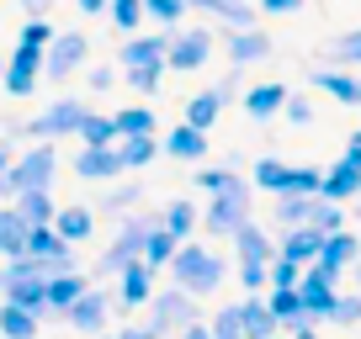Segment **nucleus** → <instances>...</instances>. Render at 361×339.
Segmentation results:
<instances>
[{
	"instance_id": "nucleus-14",
	"label": "nucleus",
	"mask_w": 361,
	"mask_h": 339,
	"mask_svg": "<svg viewBox=\"0 0 361 339\" xmlns=\"http://www.w3.org/2000/svg\"><path fill=\"white\" fill-rule=\"evenodd\" d=\"M106 313H112L106 292H85L64 318H69V328H80V334H102V328H106Z\"/></svg>"
},
{
	"instance_id": "nucleus-44",
	"label": "nucleus",
	"mask_w": 361,
	"mask_h": 339,
	"mask_svg": "<svg viewBox=\"0 0 361 339\" xmlns=\"http://www.w3.org/2000/svg\"><path fill=\"white\" fill-rule=\"evenodd\" d=\"M138 6H144V16H154V22H180V16H186V6H180V0H138Z\"/></svg>"
},
{
	"instance_id": "nucleus-61",
	"label": "nucleus",
	"mask_w": 361,
	"mask_h": 339,
	"mask_svg": "<svg viewBox=\"0 0 361 339\" xmlns=\"http://www.w3.org/2000/svg\"><path fill=\"white\" fill-rule=\"evenodd\" d=\"M0 69H6V64H0Z\"/></svg>"
},
{
	"instance_id": "nucleus-7",
	"label": "nucleus",
	"mask_w": 361,
	"mask_h": 339,
	"mask_svg": "<svg viewBox=\"0 0 361 339\" xmlns=\"http://www.w3.org/2000/svg\"><path fill=\"white\" fill-rule=\"evenodd\" d=\"M293 292H298V307H303V318H308V324H324V318H329V307H335V297H340V292H335V276H324L319 265L298 276V286H293Z\"/></svg>"
},
{
	"instance_id": "nucleus-8",
	"label": "nucleus",
	"mask_w": 361,
	"mask_h": 339,
	"mask_svg": "<svg viewBox=\"0 0 361 339\" xmlns=\"http://www.w3.org/2000/svg\"><path fill=\"white\" fill-rule=\"evenodd\" d=\"M207 53H213V37L207 32H170L165 37V69H180V75H192V69L207 64Z\"/></svg>"
},
{
	"instance_id": "nucleus-37",
	"label": "nucleus",
	"mask_w": 361,
	"mask_h": 339,
	"mask_svg": "<svg viewBox=\"0 0 361 339\" xmlns=\"http://www.w3.org/2000/svg\"><path fill=\"white\" fill-rule=\"evenodd\" d=\"M22 249H27V223L16 212H0V255H11V260H16Z\"/></svg>"
},
{
	"instance_id": "nucleus-50",
	"label": "nucleus",
	"mask_w": 361,
	"mask_h": 339,
	"mask_svg": "<svg viewBox=\"0 0 361 339\" xmlns=\"http://www.w3.org/2000/svg\"><path fill=\"white\" fill-rule=\"evenodd\" d=\"M239 281H245V292H260L266 286V265H239Z\"/></svg>"
},
{
	"instance_id": "nucleus-46",
	"label": "nucleus",
	"mask_w": 361,
	"mask_h": 339,
	"mask_svg": "<svg viewBox=\"0 0 361 339\" xmlns=\"http://www.w3.org/2000/svg\"><path fill=\"white\" fill-rule=\"evenodd\" d=\"M138 202V186H117V191L102 196V207H90V212H117V207H133Z\"/></svg>"
},
{
	"instance_id": "nucleus-59",
	"label": "nucleus",
	"mask_w": 361,
	"mask_h": 339,
	"mask_svg": "<svg viewBox=\"0 0 361 339\" xmlns=\"http://www.w3.org/2000/svg\"><path fill=\"white\" fill-rule=\"evenodd\" d=\"M0 175H6V148H0Z\"/></svg>"
},
{
	"instance_id": "nucleus-51",
	"label": "nucleus",
	"mask_w": 361,
	"mask_h": 339,
	"mask_svg": "<svg viewBox=\"0 0 361 339\" xmlns=\"http://www.w3.org/2000/svg\"><path fill=\"white\" fill-rule=\"evenodd\" d=\"M85 85H90V91H112V85H117V79H112V69H90V75H85Z\"/></svg>"
},
{
	"instance_id": "nucleus-27",
	"label": "nucleus",
	"mask_w": 361,
	"mask_h": 339,
	"mask_svg": "<svg viewBox=\"0 0 361 339\" xmlns=\"http://www.w3.org/2000/svg\"><path fill=\"white\" fill-rule=\"evenodd\" d=\"M117 281H123V307H149V297H154V271H144V265H128Z\"/></svg>"
},
{
	"instance_id": "nucleus-3",
	"label": "nucleus",
	"mask_w": 361,
	"mask_h": 339,
	"mask_svg": "<svg viewBox=\"0 0 361 339\" xmlns=\"http://www.w3.org/2000/svg\"><path fill=\"white\" fill-rule=\"evenodd\" d=\"M202 223H207V234L234 238L239 228L250 223V181H234L228 191H218V196H213V207L202 212Z\"/></svg>"
},
{
	"instance_id": "nucleus-11",
	"label": "nucleus",
	"mask_w": 361,
	"mask_h": 339,
	"mask_svg": "<svg viewBox=\"0 0 361 339\" xmlns=\"http://www.w3.org/2000/svg\"><path fill=\"white\" fill-rule=\"evenodd\" d=\"M361 191V165H345V159H340V165H329L324 175H319V202H350V196Z\"/></svg>"
},
{
	"instance_id": "nucleus-2",
	"label": "nucleus",
	"mask_w": 361,
	"mask_h": 339,
	"mask_svg": "<svg viewBox=\"0 0 361 339\" xmlns=\"http://www.w3.org/2000/svg\"><path fill=\"white\" fill-rule=\"evenodd\" d=\"M59 175V154L48 143L27 148L16 165H6V175H0V196H22V191H48Z\"/></svg>"
},
{
	"instance_id": "nucleus-29",
	"label": "nucleus",
	"mask_w": 361,
	"mask_h": 339,
	"mask_svg": "<svg viewBox=\"0 0 361 339\" xmlns=\"http://www.w3.org/2000/svg\"><path fill=\"white\" fill-rule=\"evenodd\" d=\"M112 154H117V165H123V170H144V165H154L159 143H154V138H117Z\"/></svg>"
},
{
	"instance_id": "nucleus-30",
	"label": "nucleus",
	"mask_w": 361,
	"mask_h": 339,
	"mask_svg": "<svg viewBox=\"0 0 361 339\" xmlns=\"http://www.w3.org/2000/svg\"><path fill=\"white\" fill-rule=\"evenodd\" d=\"M218 112H224V96L218 91L192 96V101H186V127H192V133H207V127L218 122Z\"/></svg>"
},
{
	"instance_id": "nucleus-40",
	"label": "nucleus",
	"mask_w": 361,
	"mask_h": 339,
	"mask_svg": "<svg viewBox=\"0 0 361 339\" xmlns=\"http://www.w3.org/2000/svg\"><path fill=\"white\" fill-rule=\"evenodd\" d=\"M48 43H54V27L37 16V22H27V27H22V43H16V48H27V53H43Z\"/></svg>"
},
{
	"instance_id": "nucleus-39",
	"label": "nucleus",
	"mask_w": 361,
	"mask_h": 339,
	"mask_svg": "<svg viewBox=\"0 0 361 339\" xmlns=\"http://www.w3.org/2000/svg\"><path fill=\"white\" fill-rule=\"evenodd\" d=\"M298 276H303V271H298V265H287V260H271V265H266V286H271V292H293Z\"/></svg>"
},
{
	"instance_id": "nucleus-48",
	"label": "nucleus",
	"mask_w": 361,
	"mask_h": 339,
	"mask_svg": "<svg viewBox=\"0 0 361 339\" xmlns=\"http://www.w3.org/2000/svg\"><path fill=\"white\" fill-rule=\"evenodd\" d=\"M282 117H287V122H293V127H308V122H314V106H308V101H303V96H287V106H282Z\"/></svg>"
},
{
	"instance_id": "nucleus-53",
	"label": "nucleus",
	"mask_w": 361,
	"mask_h": 339,
	"mask_svg": "<svg viewBox=\"0 0 361 339\" xmlns=\"http://www.w3.org/2000/svg\"><path fill=\"white\" fill-rule=\"evenodd\" d=\"M345 165H361V133L345 138Z\"/></svg>"
},
{
	"instance_id": "nucleus-58",
	"label": "nucleus",
	"mask_w": 361,
	"mask_h": 339,
	"mask_svg": "<svg viewBox=\"0 0 361 339\" xmlns=\"http://www.w3.org/2000/svg\"><path fill=\"white\" fill-rule=\"evenodd\" d=\"M293 339H319V334H314V328H303V334H293Z\"/></svg>"
},
{
	"instance_id": "nucleus-17",
	"label": "nucleus",
	"mask_w": 361,
	"mask_h": 339,
	"mask_svg": "<svg viewBox=\"0 0 361 339\" xmlns=\"http://www.w3.org/2000/svg\"><path fill=\"white\" fill-rule=\"evenodd\" d=\"M234 313H239V339H276V324H271L260 297H239Z\"/></svg>"
},
{
	"instance_id": "nucleus-9",
	"label": "nucleus",
	"mask_w": 361,
	"mask_h": 339,
	"mask_svg": "<svg viewBox=\"0 0 361 339\" xmlns=\"http://www.w3.org/2000/svg\"><path fill=\"white\" fill-rule=\"evenodd\" d=\"M80 117H85V101H75V96H64V101H54L37 122H27V133L32 138H59V133H75Z\"/></svg>"
},
{
	"instance_id": "nucleus-21",
	"label": "nucleus",
	"mask_w": 361,
	"mask_h": 339,
	"mask_svg": "<svg viewBox=\"0 0 361 339\" xmlns=\"http://www.w3.org/2000/svg\"><path fill=\"white\" fill-rule=\"evenodd\" d=\"M350 260H356V238H350V234H329L324 244H319V260H314V265H319L324 276H340Z\"/></svg>"
},
{
	"instance_id": "nucleus-13",
	"label": "nucleus",
	"mask_w": 361,
	"mask_h": 339,
	"mask_svg": "<svg viewBox=\"0 0 361 339\" xmlns=\"http://www.w3.org/2000/svg\"><path fill=\"white\" fill-rule=\"evenodd\" d=\"M37 58H43V53H27V48H16V58L0 69V85H6V96H32V91H37Z\"/></svg>"
},
{
	"instance_id": "nucleus-43",
	"label": "nucleus",
	"mask_w": 361,
	"mask_h": 339,
	"mask_svg": "<svg viewBox=\"0 0 361 339\" xmlns=\"http://www.w3.org/2000/svg\"><path fill=\"white\" fill-rule=\"evenodd\" d=\"M159 75H165V64H149V69H128V91H138V96H154V91H159Z\"/></svg>"
},
{
	"instance_id": "nucleus-52",
	"label": "nucleus",
	"mask_w": 361,
	"mask_h": 339,
	"mask_svg": "<svg viewBox=\"0 0 361 339\" xmlns=\"http://www.w3.org/2000/svg\"><path fill=\"white\" fill-rule=\"evenodd\" d=\"M298 6H303V0H260V11H266V16H287V11H298Z\"/></svg>"
},
{
	"instance_id": "nucleus-47",
	"label": "nucleus",
	"mask_w": 361,
	"mask_h": 339,
	"mask_svg": "<svg viewBox=\"0 0 361 339\" xmlns=\"http://www.w3.org/2000/svg\"><path fill=\"white\" fill-rule=\"evenodd\" d=\"M239 181V175H234V170H202V175H197V186H202V191H228V186H234Z\"/></svg>"
},
{
	"instance_id": "nucleus-34",
	"label": "nucleus",
	"mask_w": 361,
	"mask_h": 339,
	"mask_svg": "<svg viewBox=\"0 0 361 339\" xmlns=\"http://www.w3.org/2000/svg\"><path fill=\"white\" fill-rule=\"evenodd\" d=\"M75 133L85 138V148H112V143H117L112 117H96V112H85V117H80V127H75Z\"/></svg>"
},
{
	"instance_id": "nucleus-5",
	"label": "nucleus",
	"mask_w": 361,
	"mask_h": 339,
	"mask_svg": "<svg viewBox=\"0 0 361 339\" xmlns=\"http://www.w3.org/2000/svg\"><path fill=\"white\" fill-rule=\"evenodd\" d=\"M85 58H90V37L85 32H54V43H48L43 58H37V75L64 79V75H75Z\"/></svg>"
},
{
	"instance_id": "nucleus-22",
	"label": "nucleus",
	"mask_w": 361,
	"mask_h": 339,
	"mask_svg": "<svg viewBox=\"0 0 361 339\" xmlns=\"http://www.w3.org/2000/svg\"><path fill=\"white\" fill-rule=\"evenodd\" d=\"M75 175H80V181H117L123 165H117L112 148H85V154L75 159Z\"/></svg>"
},
{
	"instance_id": "nucleus-49",
	"label": "nucleus",
	"mask_w": 361,
	"mask_h": 339,
	"mask_svg": "<svg viewBox=\"0 0 361 339\" xmlns=\"http://www.w3.org/2000/svg\"><path fill=\"white\" fill-rule=\"evenodd\" d=\"M329 318H335V324H356V318H361V297H335Z\"/></svg>"
},
{
	"instance_id": "nucleus-54",
	"label": "nucleus",
	"mask_w": 361,
	"mask_h": 339,
	"mask_svg": "<svg viewBox=\"0 0 361 339\" xmlns=\"http://www.w3.org/2000/svg\"><path fill=\"white\" fill-rule=\"evenodd\" d=\"M75 6H80L85 16H106V0H75Z\"/></svg>"
},
{
	"instance_id": "nucleus-19",
	"label": "nucleus",
	"mask_w": 361,
	"mask_h": 339,
	"mask_svg": "<svg viewBox=\"0 0 361 339\" xmlns=\"http://www.w3.org/2000/svg\"><path fill=\"white\" fill-rule=\"evenodd\" d=\"M228 58H234V69L239 64H260V58H271V37L260 32V27H250V32H228Z\"/></svg>"
},
{
	"instance_id": "nucleus-55",
	"label": "nucleus",
	"mask_w": 361,
	"mask_h": 339,
	"mask_svg": "<svg viewBox=\"0 0 361 339\" xmlns=\"http://www.w3.org/2000/svg\"><path fill=\"white\" fill-rule=\"evenodd\" d=\"M180 339H207V324H192V328H180Z\"/></svg>"
},
{
	"instance_id": "nucleus-32",
	"label": "nucleus",
	"mask_w": 361,
	"mask_h": 339,
	"mask_svg": "<svg viewBox=\"0 0 361 339\" xmlns=\"http://www.w3.org/2000/svg\"><path fill=\"white\" fill-rule=\"evenodd\" d=\"M112 133L117 138H154V112L149 106H128V112L112 117Z\"/></svg>"
},
{
	"instance_id": "nucleus-20",
	"label": "nucleus",
	"mask_w": 361,
	"mask_h": 339,
	"mask_svg": "<svg viewBox=\"0 0 361 339\" xmlns=\"http://www.w3.org/2000/svg\"><path fill=\"white\" fill-rule=\"evenodd\" d=\"M287 85H276V79H271V85H255V91L245 96V112L255 117V122H271V117H282V106H287Z\"/></svg>"
},
{
	"instance_id": "nucleus-57",
	"label": "nucleus",
	"mask_w": 361,
	"mask_h": 339,
	"mask_svg": "<svg viewBox=\"0 0 361 339\" xmlns=\"http://www.w3.org/2000/svg\"><path fill=\"white\" fill-rule=\"evenodd\" d=\"M22 6H27V11H32V22H37V16H43V6H48V0H22Z\"/></svg>"
},
{
	"instance_id": "nucleus-38",
	"label": "nucleus",
	"mask_w": 361,
	"mask_h": 339,
	"mask_svg": "<svg viewBox=\"0 0 361 339\" xmlns=\"http://www.w3.org/2000/svg\"><path fill=\"white\" fill-rule=\"evenodd\" d=\"M308 228H314L319 238H329V234H345V212H340L335 202H314V217H308Z\"/></svg>"
},
{
	"instance_id": "nucleus-6",
	"label": "nucleus",
	"mask_w": 361,
	"mask_h": 339,
	"mask_svg": "<svg viewBox=\"0 0 361 339\" xmlns=\"http://www.w3.org/2000/svg\"><path fill=\"white\" fill-rule=\"evenodd\" d=\"M154 223H159V217H133V223H128L123 234H117V244L106 249L102 260H96V276H123L128 265H138V249H144V234H149Z\"/></svg>"
},
{
	"instance_id": "nucleus-28",
	"label": "nucleus",
	"mask_w": 361,
	"mask_h": 339,
	"mask_svg": "<svg viewBox=\"0 0 361 339\" xmlns=\"http://www.w3.org/2000/svg\"><path fill=\"white\" fill-rule=\"evenodd\" d=\"M170 255H176V238L165 234V228H149L144 234V249H138V265H144V271H159V265H170Z\"/></svg>"
},
{
	"instance_id": "nucleus-15",
	"label": "nucleus",
	"mask_w": 361,
	"mask_h": 339,
	"mask_svg": "<svg viewBox=\"0 0 361 339\" xmlns=\"http://www.w3.org/2000/svg\"><path fill=\"white\" fill-rule=\"evenodd\" d=\"M234 255H239V265H271V260H276L271 234H266V228H255V223H245L234 234Z\"/></svg>"
},
{
	"instance_id": "nucleus-1",
	"label": "nucleus",
	"mask_w": 361,
	"mask_h": 339,
	"mask_svg": "<svg viewBox=\"0 0 361 339\" xmlns=\"http://www.w3.org/2000/svg\"><path fill=\"white\" fill-rule=\"evenodd\" d=\"M170 276H176V292H186L197 302V297H207V292H218L224 286V260H218L213 249H202V244H176V255H170Z\"/></svg>"
},
{
	"instance_id": "nucleus-16",
	"label": "nucleus",
	"mask_w": 361,
	"mask_h": 339,
	"mask_svg": "<svg viewBox=\"0 0 361 339\" xmlns=\"http://www.w3.org/2000/svg\"><path fill=\"white\" fill-rule=\"evenodd\" d=\"M48 228H54L59 244H80V238L96 234V212H90V207H64V212H54Z\"/></svg>"
},
{
	"instance_id": "nucleus-25",
	"label": "nucleus",
	"mask_w": 361,
	"mask_h": 339,
	"mask_svg": "<svg viewBox=\"0 0 361 339\" xmlns=\"http://www.w3.org/2000/svg\"><path fill=\"white\" fill-rule=\"evenodd\" d=\"M11 212L22 217L27 228H48V223H54V212H59V207H54V196H48V191H22V196H16V207H11Z\"/></svg>"
},
{
	"instance_id": "nucleus-35",
	"label": "nucleus",
	"mask_w": 361,
	"mask_h": 339,
	"mask_svg": "<svg viewBox=\"0 0 361 339\" xmlns=\"http://www.w3.org/2000/svg\"><path fill=\"white\" fill-rule=\"evenodd\" d=\"M0 339H37V318L0 302Z\"/></svg>"
},
{
	"instance_id": "nucleus-23",
	"label": "nucleus",
	"mask_w": 361,
	"mask_h": 339,
	"mask_svg": "<svg viewBox=\"0 0 361 339\" xmlns=\"http://www.w3.org/2000/svg\"><path fill=\"white\" fill-rule=\"evenodd\" d=\"M165 37H170V32H154V37H128V43H123V64H128V69L165 64Z\"/></svg>"
},
{
	"instance_id": "nucleus-18",
	"label": "nucleus",
	"mask_w": 361,
	"mask_h": 339,
	"mask_svg": "<svg viewBox=\"0 0 361 339\" xmlns=\"http://www.w3.org/2000/svg\"><path fill=\"white\" fill-rule=\"evenodd\" d=\"M319 244H324V238H319L314 228H293V234H282V249H276V260H287V265H298V271H303V265H314V260H319Z\"/></svg>"
},
{
	"instance_id": "nucleus-26",
	"label": "nucleus",
	"mask_w": 361,
	"mask_h": 339,
	"mask_svg": "<svg viewBox=\"0 0 361 339\" xmlns=\"http://www.w3.org/2000/svg\"><path fill=\"white\" fill-rule=\"evenodd\" d=\"M314 85L324 96H335L340 106H361V85H356V75H345V69H319Z\"/></svg>"
},
{
	"instance_id": "nucleus-33",
	"label": "nucleus",
	"mask_w": 361,
	"mask_h": 339,
	"mask_svg": "<svg viewBox=\"0 0 361 339\" xmlns=\"http://www.w3.org/2000/svg\"><path fill=\"white\" fill-rule=\"evenodd\" d=\"M165 154H170V159H186V165H192V159H202V154H207V133L176 127V133L165 138Z\"/></svg>"
},
{
	"instance_id": "nucleus-36",
	"label": "nucleus",
	"mask_w": 361,
	"mask_h": 339,
	"mask_svg": "<svg viewBox=\"0 0 361 339\" xmlns=\"http://www.w3.org/2000/svg\"><path fill=\"white\" fill-rule=\"evenodd\" d=\"M192 223H197V212H192V202H170L165 207V217H159V228H165L176 244H186V234H192Z\"/></svg>"
},
{
	"instance_id": "nucleus-42",
	"label": "nucleus",
	"mask_w": 361,
	"mask_h": 339,
	"mask_svg": "<svg viewBox=\"0 0 361 339\" xmlns=\"http://www.w3.org/2000/svg\"><path fill=\"white\" fill-rule=\"evenodd\" d=\"M207 339H239V313H234V302L213 313V324H207Z\"/></svg>"
},
{
	"instance_id": "nucleus-4",
	"label": "nucleus",
	"mask_w": 361,
	"mask_h": 339,
	"mask_svg": "<svg viewBox=\"0 0 361 339\" xmlns=\"http://www.w3.org/2000/svg\"><path fill=\"white\" fill-rule=\"evenodd\" d=\"M197 324V302L186 292H176V286H170V292H154L149 297V334H180V328H192Z\"/></svg>"
},
{
	"instance_id": "nucleus-24",
	"label": "nucleus",
	"mask_w": 361,
	"mask_h": 339,
	"mask_svg": "<svg viewBox=\"0 0 361 339\" xmlns=\"http://www.w3.org/2000/svg\"><path fill=\"white\" fill-rule=\"evenodd\" d=\"M250 186H260V191H271V196H287V191H293V165H282V159H260V165L250 170Z\"/></svg>"
},
{
	"instance_id": "nucleus-41",
	"label": "nucleus",
	"mask_w": 361,
	"mask_h": 339,
	"mask_svg": "<svg viewBox=\"0 0 361 339\" xmlns=\"http://www.w3.org/2000/svg\"><path fill=\"white\" fill-rule=\"evenodd\" d=\"M329 58H335V64H345V75H350V69L361 64V32H345L335 48H329Z\"/></svg>"
},
{
	"instance_id": "nucleus-45",
	"label": "nucleus",
	"mask_w": 361,
	"mask_h": 339,
	"mask_svg": "<svg viewBox=\"0 0 361 339\" xmlns=\"http://www.w3.org/2000/svg\"><path fill=\"white\" fill-rule=\"evenodd\" d=\"M112 22L123 27V32H138V22H144V6H138V0H112Z\"/></svg>"
},
{
	"instance_id": "nucleus-60",
	"label": "nucleus",
	"mask_w": 361,
	"mask_h": 339,
	"mask_svg": "<svg viewBox=\"0 0 361 339\" xmlns=\"http://www.w3.org/2000/svg\"><path fill=\"white\" fill-rule=\"evenodd\" d=\"M276 339H282V334H276Z\"/></svg>"
},
{
	"instance_id": "nucleus-31",
	"label": "nucleus",
	"mask_w": 361,
	"mask_h": 339,
	"mask_svg": "<svg viewBox=\"0 0 361 339\" xmlns=\"http://www.w3.org/2000/svg\"><path fill=\"white\" fill-rule=\"evenodd\" d=\"M314 202H319V196H276V223H282V234H293V228H308V217H314Z\"/></svg>"
},
{
	"instance_id": "nucleus-10",
	"label": "nucleus",
	"mask_w": 361,
	"mask_h": 339,
	"mask_svg": "<svg viewBox=\"0 0 361 339\" xmlns=\"http://www.w3.org/2000/svg\"><path fill=\"white\" fill-rule=\"evenodd\" d=\"M85 292H90V281H85L80 271L54 276V281H43V313H59V318H64V313H69V307H75Z\"/></svg>"
},
{
	"instance_id": "nucleus-56",
	"label": "nucleus",
	"mask_w": 361,
	"mask_h": 339,
	"mask_svg": "<svg viewBox=\"0 0 361 339\" xmlns=\"http://www.w3.org/2000/svg\"><path fill=\"white\" fill-rule=\"evenodd\" d=\"M117 339H154V334H149V328H123Z\"/></svg>"
},
{
	"instance_id": "nucleus-12",
	"label": "nucleus",
	"mask_w": 361,
	"mask_h": 339,
	"mask_svg": "<svg viewBox=\"0 0 361 339\" xmlns=\"http://www.w3.org/2000/svg\"><path fill=\"white\" fill-rule=\"evenodd\" d=\"M180 6H192V11H207L218 22H228V32H250L255 27V6L245 0H180Z\"/></svg>"
}]
</instances>
